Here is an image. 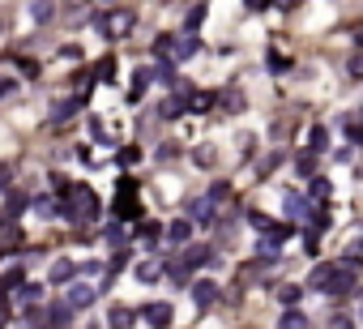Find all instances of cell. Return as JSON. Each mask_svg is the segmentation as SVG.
Listing matches in <instances>:
<instances>
[{
	"mask_svg": "<svg viewBox=\"0 0 363 329\" xmlns=\"http://www.w3.org/2000/svg\"><path fill=\"white\" fill-rule=\"evenodd\" d=\"M65 218H73V223H81V218H98V197H94V188H86V184L65 188Z\"/></svg>",
	"mask_w": 363,
	"mask_h": 329,
	"instance_id": "obj_1",
	"label": "cell"
},
{
	"mask_svg": "<svg viewBox=\"0 0 363 329\" xmlns=\"http://www.w3.org/2000/svg\"><path fill=\"white\" fill-rule=\"evenodd\" d=\"M205 261H210V248L192 244V248H184V257H180V261H171V265H167V273H171L176 283H188V273H192L197 265H205Z\"/></svg>",
	"mask_w": 363,
	"mask_h": 329,
	"instance_id": "obj_2",
	"label": "cell"
},
{
	"mask_svg": "<svg viewBox=\"0 0 363 329\" xmlns=\"http://www.w3.org/2000/svg\"><path fill=\"white\" fill-rule=\"evenodd\" d=\"M248 223L256 227V236H261V240H265L270 248H278V244H282V240H286V236L295 231V227H282V223H274V218H270V214H252V218H248Z\"/></svg>",
	"mask_w": 363,
	"mask_h": 329,
	"instance_id": "obj_3",
	"label": "cell"
},
{
	"mask_svg": "<svg viewBox=\"0 0 363 329\" xmlns=\"http://www.w3.org/2000/svg\"><path fill=\"white\" fill-rule=\"evenodd\" d=\"M184 218H188V223L210 227V223H214V201H210V197H192V201L184 205Z\"/></svg>",
	"mask_w": 363,
	"mask_h": 329,
	"instance_id": "obj_4",
	"label": "cell"
},
{
	"mask_svg": "<svg viewBox=\"0 0 363 329\" xmlns=\"http://www.w3.org/2000/svg\"><path fill=\"white\" fill-rule=\"evenodd\" d=\"M342 265H334V261H325V265H317L312 269V278H308V287L312 291H329V283H334V273H338Z\"/></svg>",
	"mask_w": 363,
	"mask_h": 329,
	"instance_id": "obj_5",
	"label": "cell"
},
{
	"mask_svg": "<svg viewBox=\"0 0 363 329\" xmlns=\"http://www.w3.org/2000/svg\"><path fill=\"white\" fill-rule=\"evenodd\" d=\"M171 316H176L171 304H150V308H145V325H150V329H167Z\"/></svg>",
	"mask_w": 363,
	"mask_h": 329,
	"instance_id": "obj_6",
	"label": "cell"
},
{
	"mask_svg": "<svg viewBox=\"0 0 363 329\" xmlns=\"http://www.w3.org/2000/svg\"><path fill=\"white\" fill-rule=\"evenodd\" d=\"M98 30H103V34H128V30H133V13L120 9V13H112V22H98Z\"/></svg>",
	"mask_w": 363,
	"mask_h": 329,
	"instance_id": "obj_7",
	"label": "cell"
},
{
	"mask_svg": "<svg viewBox=\"0 0 363 329\" xmlns=\"http://www.w3.org/2000/svg\"><path fill=\"white\" fill-rule=\"evenodd\" d=\"M282 209H286L291 223H299V218H308V197H303V193H286V197H282Z\"/></svg>",
	"mask_w": 363,
	"mask_h": 329,
	"instance_id": "obj_8",
	"label": "cell"
},
{
	"mask_svg": "<svg viewBox=\"0 0 363 329\" xmlns=\"http://www.w3.org/2000/svg\"><path fill=\"white\" fill-rule=\"evenodd\" d=\"M214 299H218V287H214L210 278H201V283H192V304H197V308H210Z\"/></svg>",
	"mask_w": 363,
	"mask_h": 329,
	"instance_id": "obj_9",
	"label": "cell"
},
{
	"mask_svg": "<svg viewBox=\"0 0 363 329\" xmlns=\"http://www.w3.org/2000/svg\"><path fill=\"white\" fill-rule=\"evenodd\" d=\"M94 304V287L90 283H73L69 287V308H90Z\"/></svg>",
	"mask_w": 363,
	"mask_h": 329,
	"instance_id": "obj_10",
	"label": "cell"
},
{
	"mask_svg": "<svg viewBox=\"0 0 363 329\" xmlns=\"http://www.w3.org/2000/svg\"><path fill=\"white\" fill-rule=\"evenodd\" d=\"M350 291H355V273L342 265V269L334 273V283H329V291H325V295H350Z\"/></svg>",
	"mask_w": 363,
	"mask_h": 329,
	"instance_id": "obj_11",
	"label": "cell"
},
{
	"mask_svg": "<svg viewBox=\"0 0 363 329\" xmlns=\"http://www.w3.org/2000/svg\"><path fill=\"white\" fill-rule=\"evenodd\" d=\"M77 273H81L77 261H56V265H51V283H56V287H60V283H73Z\"/></svg>",
	"mask_w": 363,
	"mask_h": 329,
	"instance_id": "obj_12",
	"label": "cell"
},
{
	"mask_svg": "<svg viewBox=\"0 0 363 329\" xmlns=\"http://www.w3.org/2000/svg\"><path fill=\"white\" fill-rule=\"evenodd\" d=\"M184 112H188V90L176 94V98H167V103L159 107V116H163V120H176V116H184Z\"/></svg>",
	"mask_w": 363,
	"mask_h": 329,
	"instance_id": "obj_13",
	"label": "cell"
},
{
	"mask_svg": "<svg viewBox=\"0 0 363 329\" xmlns=\"http://www.w3.org/2000/svg\"><path fill=\"white\" fill-rule=\"evenodd\" d=\"M197 51H201L197 34H184V39H176V51H171V60H188V56H197Z\"/></svg>",
	"mask_w": 363,
	"mask_h": 329,
	"instance_id": "obj_14",
	"label": "cell"
},
{
	"mask_svg": "<svg viewBox=\"0 0 363 329\" xmlns=\"http://www.w3.org/2000/svg\"><path fill=\"white\" fill-rule=\"evenodd\" d=\"M188 236H192V223H188V218L167 223V240H171V244H188Z\"/></svg>",
	"mask_w": 363,
	"mask_h": 329,
	"instance_id": "obj_15",
	"label": "cell"
},
{
	"mask_svg": "<svg viewBox=\"0 0 363 329\" xmlns=\"http://www.w3.org/2000/svg\"><path fill=\"white\" fill-rule=\"evenodd\" d=\"M133 321H137V316H133V308H124V304H116V308H112V316H107V325H112V329H133Z\"/></svg>",
	"mask_w": 363,
	"mask_h": 329,
	"instance_id": "obj_16",
	"label": "cell"
},
{
	"mask_svg": "<svg viewBox=\"0 0 363 329\" xmlns=\"http://www.w3.org/2000/svg\"><path fill=\"white\" fill-rule=\"evenodd\" d=\"M150 77H154V69H137V73H133V90H128V98H133V103H137V98L145 94V86H150Z\"/></svg>",
	"mask_w": 363,
	"mask_h": 329,
	"instance_id": "obj_17",
	"label": "cell"
},
{
	"mask_svg": "<svg viewBox=\"0 0 363 329\" xmlns=\"http://www.w3.org/2000/svg\"><path fill=\"white\" fill-rule=\"evenodd\" d=\"M278 329H308V316H303L299 308H286L282 321H278Z\"/></svg>",
	"mask_w": 363,
	"mask_h": 329,
	"instance_id": "obj_18",
	"label": "cell"
},
{
	"mask_svg": "<svg viewBox=\"0 0 363 329\" xmlns=\"http://www.w3.org/2000/svg\"><path fill=\"white\" fill-rule=\"evenodd\" d=\"M137 278H141V283H159V278H163V265H159V261H141V265H137Z\"/></svg>",
	"mask_w": 363,
	"mask_h": 329,
	"instance_id": "obj_19",
	"label": "cell"
},
{
	"mask_svg": "<svg viewBox=\"0 0 363 329\" xmlns=\"http://www.w3.org/2000/svg\"><path fill=\"white\" fill-rule=\"evenodd\" d=\"M22 209H26V197H22V193H13V197L5 201V209H0V223H9V218H13V214H22Z\"/></svg>",
	"mask_w": 363,
	"mask_h": 329,
	"instance_id": "obj_20",
	"label": "cell"
},
{
	"mask_svg": "<svg viewBox=\"0 0 363 329\" xmlns=\"http://www.w3.org/2000/svg\"><path fill=\"white\" fill-rule=\"evenodd\" d=\"M69 316H73V308H69V299H65V304H51V308H47V325H65Z\"/></svg>",
	"mask_w": 363,
	"mask_h": 329,
	"instance_id": "obj_21",
	"label": "cell"
},
{
	"mask_svg": "<svg viewBox=\"0 0 363 329\" xmlns=\"http://www.w3.org/2000/svg\"><path fill=\"white\" fill-rule=\"evenodd\" d=\"M308 146H312V154H317V150H325V146H329V129H325V124H317L312 133H308Z\"/></svg>",
	"mask_w": 363,
	"mask_h": 329,
	"instance_id": "obj_22",
	"label": "cell"
},
{
	"mask_svg": "<svg viewBox=\"0 0 363 329\" xmlns=\"http://www.w3.org/2000/svg\"><path fill=\"white\" fill-rule=\"evenodd\" d=\"M30 13H34V22H51V18H56V5H47V0H34Z\"/></svg>",
	"mask_w": 363,
	"mask_h": 329,
	"instance_id": "obj_23",
	"label": "cell"
},
{
	"mask_svg": "<svg viewBox=\"0 0 363 329\" xmlns=\"http://www.w3.org/2000/svg\"><path fill=\"white\" fill-rule=\"evenodd\" d=\"M201 18H205V5H192V9H188V18H184V34H197Z\"/></svg>",
	"mask_w": 363,
	"mask_h": 329,
	"instance_id": "obj_24",
	"label": "cell"
},
{
	"mask_svg": "<svg viewBox=\"0 0 363 329\" xmlns=\"http://www.w3.org/2000/svg\"><path fill=\"white\" fill-rule=\"evenodd\" d=\"M299 295H303V287H295V283H286V287H278V299H282L286 308H295V304H299Z\"/></svg>",
	"mask_w": 363,
	"mask_h": 329,
	"instance_id": "obj_25",
	"label": "cell"
},
{
	"mask_svg": "<svg viewBox=\"0 0 363 329\" xmlns=\"http://www.w3.org/2000/svg\"><path fill=\"white\" fill-rule=\"evenodd\" d=\"M295 167H299L303 176H312V172H317V154H312V150H308V154H299V162H295Z\"/></svg>",
	"mask_w": 363,
	"mask_h": 329,
	"instance_id": "obj_26",
	"label": "cell"
},
{
	"mask_svg": "<svg viewBox=\"0 0 363 329\" xmlns=\"http://www.w3.org/2000/svg\"><path fill=\"white\" fill-rule=\"evenodd\" d=\"M137 158H141V150H137V146H124L116 162H120V167H133V162H137Z\"/></svg>",
	"mask_w": 363,
	"mask_h": 329,
	"instance_id": "obj_27",
	"label": "cell"
},
{
	"mask_svg": "<svg viewBox=\"0 0 363 329\" xmlns=\"http://www.w3.org/2000/svg\"><path fill=\"white\" fill-rule=\"evenodd\" d=\"M34 209H39V214H65V205H60V201H51V197L34 201Z\"/></svg>",
	"mask_w": 363,
	"mask_h": 329,
	"instance_id": "obj_28",
	"label": "cell"
},
{
	"mask_svg": "<svg viewBox=\"0 0 363 329\" xmlns=\"http://www.w3.org/2000/svg\"><path fill=\"white\" fill-rule=\"evenodd\" d=\"M188 107H192V112H205V107H214V94H192Z\"/></svg>",
	"mask_w": 363,
	"mask_h": 329,
	"instance_id": "obj_29",
	"label": "cell"
},
{
	"mask_svg": "<svg viewBox=\"0 0 363 329\" xmlns=\"http://www.w3.org/2000/svg\"><path fill=\"white\" fill-rule=\"evenodd\" d=\"M329 193H334V188H329V180H317V184H312V193H308V197H312V201H325Z\"/></svg>",
	"mask_w": 363,
	"mask_h": 329,
	"instance_id": "obj_30",
	"label": "cell"
},
{
	"mask_svg": "<svg viewBox=\"0 0 363 329\" xmlns=\"http://www.w3.org/2000/svg\"><path fill=\"white\" fill-rule=\"evenodd\" d=\"M18 299H22V304H34V299H39V287H34V283H22Z\"/></svg>",
	"mask_w": 363,
	"mask_h": 329,
	"instance_id": "obj_31",
	"label": "cell"
},
{
	"mask_svg": "<svg viewBox=\"0 0 363 329\" xmlns=\"http://www.w3.org/2000/svg\"><path fill=\"white\" fill-rule=\"evenodd\" d=\"M159 236H167L159 223H141V240H159Z\"/></svg>",
	"mask_w": 363,
	"mask_h": 329,
	"instance_id": "obj_32",
	"label": "cell"
},
{
	"mask_svg": "<svg viewBox=\"0 0 363 329\" xmlns=\"http://www.w3.org/2000/svg\"><path fill=\"white\" fill-rule=\"evenodd\" d=\"M192 158H197V167H210V162H214V150H210V146H201Z\"/></svg>",
	"mask_w": 363,
	"mask_h": 329,
	"instance_id": "obj_33",
	"label": "cell"
},
{
	"mask_svg": "<svg viewBox=\"0 0 363 329\" xmlns=\"http://www.w3.org/2000/svg\"><path fill=\"white\" fill-rule=\"evenodd\" d=\"M154 82H163V86H171L176 77H171V65H159V69H154Z\"/></svg>",
	"mask_w": 363,
	"mask_h": 329,
	"instance_id": "obj_34",
	"label": "cell"
},
{
	"mask_svg": "<svg viewBox=\"0 0 363 329\" xmlns=\"http://www.w3.org/2000/svg\"><path fill=\"white\" fill-rule=\"evenodd\" d=\"M112 73H116V65H112V60H103V65H98V77H103V82H112Z\"/></svg>",
	"mask_w": 363,
	"mask_h": 329,
	"instance_id": "obj_35",
	"label": "cell"
},
{
	"mask_svg": "<svg viewBox=\"0 0 363 329\" xmlns=\"http://www.w3.org/2000/svg\"><path fill=\"white\" fill-rule=\"evenodd\" d=\"M9 90H18V82H13V77H0V98H5Z\"/></svg>",
	"mask_w": 363,
	"mask_h": 329,
	"instance_id": "obj_36",
	"label": "cell"
},
{
	"mask_svg": "<svg viewBox=\"0 0 363 329\" xmlns=\"http://www.w3.org/2000/svg\"><path fill=\"white\" fill-rule=\"evenodd\" d=\"M350 77H363V56H355V60H350Z\"/></svg>",
	"mask_w": 363,
	"mask_h": 329,
	"instance_id": "obj_37",
	"label": "cell"
},
{
	"mask_svg": "<svg viewBox=\"0 0 363 329\" xmlns=\"http://www.w3.org/2000/svg\"><path fill=\"white\" fill-rule=\"evenodd\" d=\"M329 329H350V321H346V316H334V321H329Z\"/></svg>",
	"mask_w": 363,
	"mask_h": 329,
	"instance_id": "obj_38",
	"label": "cell"
},
{
	"mask_svg": "<svg viewBox=\"0 0 363 329\" xmlns=\"http://www.w3.org/2000/svg\"><path fill=\"white\" fill-rule=\"evenodd\" d=\"M5 321H9V308H5V299H0V329H5Z\"/></svg>",
	"mask_w": 363,
	"mask_h": 329,
	"instance_id": "obj_39",
	"label": "cell"
},
{
	"mask_svg": "<svg viewBox=\"0 0 363 329\" xmlns=\"http://www.w3.org/2000/svg\"><path fill=\"white\" fill-rule=\"evenodd\" d=\"M9 184V167H0V188H5Z\"/></svg>",
	"mask_w": 363,
	"mask_h": 329,
	"instance_id": "obj_40",
	"label": "cell"
},
{
	"mask_svg": "<svg viewBox=\"0 0 363 329\" xmlns=\"http://www.w3.org/2000/svg\"><path fill=\"white\" fill-rule=\"evenodd\" d=\"M355 39H359V47H363V26H359V30H355Z\"/></svg>",
	"mask_w": 363,
	"mask_h": 329,
	"instance_id": "obj_41",
	"label": "cell"
},
{
	"mask_svg": "<svg viewBox=\"0 0 363 329\" xmlns=\"http://www.w3.org/2000/svg\"><path fill=\"white\" fill-rule=\"evenodd\" d=\"M359 312H363V308H359Z\"/></svg>",
	"mask_w": 363,
	"mask_h": 329,
	"instance_id": "obj_42",
	"label": "cell"
}]
</instances>
